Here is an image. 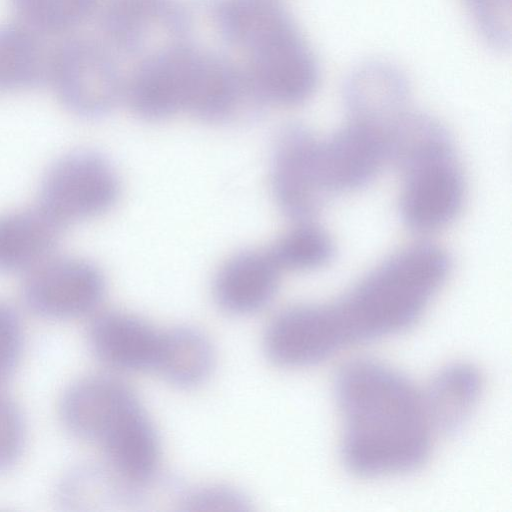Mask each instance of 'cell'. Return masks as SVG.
I'll use <instances>...</instances> for the list:
<instances>
[{
    "label": "cell",
    "instance_id": "obj_14",
    "mask_svg": "<svg viewBox=\"0 0 512 512\" xmlns=\"http://www.w3.org/2000/svg\"><path fill=\"white\" fill-rule=\"evenodd\" d=\"M410 87L396 66L369 61L354 69L344 84L343 96L350 121L382 133L408 110Z\"/></svg>",
    "mask_w": 512,
    "mask_h": 512
},
{
    "label": "cell",
    "instance_id": "obj_11",
    "mask_svg": "<svg viewBox=\"0 0 512 512\" xmlns=\"http://www.w3.org/2000/svg\"><path fill=\"white\" fill-rule=\"evenodd\" d=\"M322 182L332 196L365 187L387 162L383 133L349 121L325 141H319Z\"/></svg>",
    "mask_w": 512,
    "mask_h": 512
},
{
    "label": "cell",
    "instance_id": "obj_5",
    "mask_svg": "<svg viewBox=\"0 0 512 512\" xmlns=\"http://www.w3.org/2000/svg\"><path fill=\"white\" fill-rule=\"evenodd\" d=\"M191 24L180 0H106L101 13L105 43L139 61L188 43Z\"/></svg>",
    "mask_w": 512,
    "mask_h": 512
},
{
    "label": "cell",
    "instance_id": "obj_24",
    "mask_svg": "<svg viewBox=\"0 0 512 512\" xmlns=\"http://www.w3.org/2000/svg\"><path fill=\"white\" fill-rule=\"evenodd\" d=\"M477 31L492 48L511 44V0H463Z\"/></svg>",
    "mask_w": 512,
    "mask_h": 512
},
{
    "label": "cell",
    "instance_id": "obj_6",
    "mask_svg": "<svg viewBox=\"0 0 512 512\" xmlns=\"http://www.w3.org/2000/svg\"><path fill=\"white\" fill-rule=\"evenodd\" d=\"M106 292L102 271L91 261L52 256L25 274L21 295L35 315L70 320L94 314Z\"/></svg>",
    "mask_w": 512,
    "mask_h": 512
},
{
    "label": "cell",
    "instance_id": "obj_23",
    "mask_svg": "<svg viewBox=\"0 0 512 512\" xmlns=\"http://www.w3.org/2000/svg\"><path fill=\"white\" fill-rule=\"evenodd\" d=\"M10 1L19 22L44 36L74 30L92 16L98 5V0Z\"/></svg>",
    "mask_w": 512,
    "mask_h": 512
},
{
    "label": "cell",
    "instance_id": "obj_12",
    "mask_svg": "<svg viewBox=\"0 0 512 512\" xmlns=\"http://www.w3.org/2000/svg\"><path fill=\"white\" fill-rule=\"evenodd\" d=\"M139 401L120 379L92 375L65 389L59 401V417L74 436L100 443L114 423Z\"/></svg>",
    "mask_w": 512,
    "mask_h": 512
},
{
    "label": "cell",
    "instance_id": "obj_1",
    "mask_svg": "<svg viewBox=\"0 0 512 512\" xmlns=\"http://www.w3.org/2000/svg\"><path fill=\"white\" fill-rule=\"evenodd\" d=\"M335 394L344 424L342 456L352 472L399 474L428 457L433 427L424 398L400 373L357 360L338 374Z\"/></svg>",
    "mask_w": 512,
    "mask_h": 512
},
{
    "label": "cell",
    "instance_id": "obj_25",
    "mask_svg": "<svg viewBox=\"0 0 512 512\" xmlns=\"http://www.w3.org/2000/svg\"><path fill=\"white\" fill-rule=\"evenodd\" d=\"M25 437V421L19 405L0 387V473L18 462Z\"/></svg>",
    "mask_w": 512,
    "mask_h": 512
},
{
    "label": "cell",
    "instance_id": "obj_10",
    "mask_svg": "<svg viewBox=\"0 0 512 512\" xmlns=\"http://www.w3.org/2000/svg\"><path fill=\"white\" fill-rule=\"evenodd\" d=\"M403 175L399 205L407 226L433 232L457 217L464 203L465 184L455 157L421 165Z\"/></svg>",
    "mask_w": 512,
    "mask_h": 512
},
{
    "label": "cell",
    "instance_id": "obj_19",
    "mask_svg": "<svg viewBox=\"0 0 512 512\" xmlns=\"http://www.w3.org/2000/svg\"><path fill=\"white\" fill-rule=\"evenodd\" d=\"M45 37L21 22L0 27V92L49 82L53 48Z\"/></svg>",
    "mask_w": 512,
    "mask_h": 512
},
{
    "label": "cell",
    "instance_id": "obj_16",
    "mask_svg": "<svg viewBox=\"0 0 512 512\" xmlns=\"http://www.w3.org/2000/svg\"><path fill=\"white\" fill-rule=\"evenodd\" d=\"M99 444L109 467L133 487L149 482L158 469L160 439L141 402L126 411Z\"/></svg>",
    "mask_w": 512,
    "mask_h": 512
},
{
    "label": "cell",
    "instance_id": "obj_20",
    "mask_svg": "<svg viewBox=\"0 0 512 512\" xmlns=\"http://www.w3.org/2000/svg\"><path fill=\"white\" fill-rule=\"evenodd\" d=\"M482 378L472 365L458 363L442 369L423 395L433 428L445 433L460 431L476 407Z\"/></svg>",
    "mask_w": 512,
    "mask_h": 512
},
{
    "label": "cell",
    "instance_id": "obj_27",
    "mask_svg": "<svg viewBox=\"0 0 512 512\" xmlns=\"http://www.w3.org/2000/svg\"><path fill=\"white\" fill-rule=\"evenodd\" d=\"M23 348V330L17 313L0 302V387L18 365Z\"/></svg>",
    "mask_w": 512,
    "mask_h": 512
},
{
    "label": "cell",
    "instance_id": "obj_17",
    "mask_svg": "<svg viewBox=\"0 0 512 512\" xmlns=\"http://www.w3.org/2000/svg\"><path fill=\"white\" fill-rule=\"evenodd\" d=\"M63 227L39 206L0 215V272L27 274L54 255Z\"/></svg>",
    "mask_w": 512,
    "mask_h": 512
},
{
    "label": "cell",
    "instance_id": "obj_21",
    "mask_svg": "<svg viewBox=\"0 0 512 512\" xmlns=\"http://www.w3.org/2000/svg\"><path fill=\"white\" fill-rule=\"evenodd\" d=\"M210 340L199 330L177 327L162 333L156 370L178 387H194L204 382L214 366Z\"/></svg>",
    "mask_w": 512,
    "mask_h": 512
},
{
    "label": "cell",
    "instance_id": "obj_9",
    "mask_svg": "<svg viewBox=\"0 0 512 512\" xmlns=\"http://www.w3.org/2000/svg\"><path fill=\"white\" fill-rule=\"evenodd\" d=\"M319 140L305 126L290 124L278 134L271 160V187L281 211L296 223L311 221L330 194L322 182Z\"/></svg>",
    "mask_w": 512,
    "mask_h": 512
},
{
    "label": "cell",
    "instance_id": "obj_22",
    "mask_svg": "<svg viewBox=\"0 0 512 512\" xmlns=\"http://www.w3.org/2000/svg\"><path fill=\"white\" fill-rule=\"evenodd\" d=\"M280 270H312L328 264L335 247L329 234L309 222H299L268 250Z\"/></svg>",
    "mask_w": 512,
    "mask_h": 512
},
{
    "label": "cell",
    "instance_id": "obj_8",
    "mask_svg": "<svg viewBox=\"0 0 512 512\" xmlns=\"http://www.w3.org/2000/svg\"><path fill=\"white\" fill-rule=\"evenodd\" d=\"M244 67L264 104L299 105L319 82L318 62L296 23L248 53Z\"/></svg>",
    "mask_w": 512,
    "mask_h": 512
},
{
    "label": "cell",
    "instance_id": "obj_13",
    "mask_svg": "<svg viewBox=\"0 0 512 512\" xmlns=\"http://www.w3.org/2000/svg\"><path fill=\"white\" fill-rule=\"evenodd\" d=\"M162 333L141 318L121 311L96 313L88 345L103 364L120 371L156 370Z\"/></svg>",
    "mask_w": 512,
    "mask_h": 512
},
{
    "label": "cell",
    "instance_id": "obj_2",
    "mask_svg": "<svg viewBox=\"0 0 512 512\" xmlns=\"http://www.w3.org/2000/svg\"><path fill=\"white\" fill-rule=\"evenodd\" d=\"M450 268L449 255L434 244H414L391 255L341 299L326 304L341 345L377 339L411 326Z\"/></svg>",
    "mask_w": 512,
    "mask_h": 512
},
{
    "label": "cell",
    "instance_id": "obj_3",
    "mask_svg": "<svg viewBox=\"0 0 512 512\" xmlns=\"http://www.w3.org/2000/svg\"><path fill=\"white\" fill-rule=\"evenodd\" d=\"M125 81L114 51L104 42L74 36L53 48L49 82L62 105L95 119L124 100Z\"/></svg>",
    "mask_w": 512,
    "mask_h": 512
},
{
    "label": "cell",
    "instance_id": "obj_26",
    "mask_svg": "<svg viewBox=\"0 0 512 512\" xmlns=\"http://www.w3.org/2000/svg\"><path fill=\"white\" fill-rule=\"evenodd\" d=\"M249 499L241 491L226 485H208L194 489L183 500L189 511L239 512L249 510Z\"/></svg>",
    "mask_w": 512,
    "mask_h": 512
},
{
    "label": "cell",
    "instance_id": "obj_15",
    "mask_svg": "<svg viewBox=\"0 0 512 512\" xmlns=\"http://www.w3.org/2000/svg\"><path fill=\"white\" fill-rule=\"evenodd\" d=\"M280 271L268 251L239 252L218 270L213 284L215 300L232 314L257 312L273 299Z\"/></svg>",
    "mask_w": 512,
    "mask_h": 512
},
{
    "label": "cell",
    "instance_id": "obj_7",
    "mask_svg": "<svg viewBox=\"0 0 512 512\" xmlns=\"http://www.w3.org/2000/svg\"><path fill=\"white\" fill-rule=\"evenodd\" d=\"M262 105L244 66L223 55L190 47L184 111L208 123H225Z\"/></svg>",
    "mask_w": 512,
    "mask_h": 512
},
{
    "label": "cell",
    "instance_id": "obj_18",
    "mask_svg": "<svg viewBox=\"0 0 512 512\" xmlns=\"http://www.w3.org/2000/svg\"><path fill=\"white\" fill-rule=\"evenodd\" d=\"M386 159L403 174L424 164L455 157L447 129L434 117L406 110L383 132Z\"/></svg>",
    "mask_w": 512,
    "mask_h": 512
},
{
    "label": "cell",
    "instance_id": "obj_4",
    "mask_svg": "<svg viewBox=\"0 0 512 512\" xmlns=\"http://www.w3.org/2000/svg\"><path fill=\"white\" fill-rule=\"evenodd\" d=\"M120 182L110 161L81 149L56 159L44 173L38 205L60 226L97 217L117 202Z\"/></svg>",
    "mask_w": 512,
    "mask_h": 512
}]
</instances>
